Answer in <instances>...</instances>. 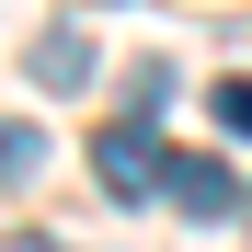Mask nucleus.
I'll return each mask as SVG.
<instances>
[{
	"instance_id": "f257e3e1",
	"label": "nucleus",
	"mask_w": 252,
	"mask_h": 252,
	"mask_svg": "<svg viewBox=\"0 0 252 252\" xmlns=\"http://www.w3.org/2000/svg\"><path fill=\"white\" fill-rule=\"evenodd\" d=\"M92 172H103V195H126V206H138V195H160V149H149V126H138V115L92 138Z\"/></svg>"
},
{
	"instance_id": "f03ea898",
	"label": "nucleus",
	"mask_w": 252,
	"mask_h": 252,
	"mask_svg": "<svg viewBox=\"0 0 252 252\" xmlns=\"http://www.w3.org/2000/svg\"><path fill=\"white\" fill-rule=\"evenodd\" d=\"M160 195H172L184 218H229V206H241V184L218 172V160H195V149H184V160H160Z\"/></svg>"
},
{
	"instance_id": "7ed1b4c3",
	"label": "nucleus",
	"mask_w": 252,
	"mask_h": 252,
	"mask_svg": "<svg viewBox=\"0 0 252 252\" xmlns=\"http://www.w3.org/2000/svg\"><path fill=\"white\" fill-rule=\"evenodd\" d=\"M34 80H46V92H80V80H92V34H80V23H46V34H34Z\"/></svg>"
},
{
	"instance_id": "20e7f679",
	"label": "nucleus",
	"mask_w": 252,
	"mask_h": 252,
	"mask_svg": "<svg viewBox=\"0 0 252 252\" xmlns=\"http://www.w3.org/2000/svg\"><path fill=\"white\" fill-rule=\"evenodd\" d=\"M34 160H46V138H34V126H0V184H23Z\"/></svg>"
},
{
	"instance_id": "39448f33",
	"label": "nucleus",
	"mask_w": 252,
	"mask_h": 252,
	"mask_svg": "<svg viewBox=\"0 0 252 252\" xmlns=\"http://www.w3.org/2000/svg\"><path fill=\"white\" fill-rule=\"evenodd\" d=\"M218 126H229V138H252V69H241V80H218Z\"/></svg>"
},
{
	"instance_id": "423d86ee",
	"label": "nucleus",
	"mask_w": 252,
	"mask_h": 252,
	"mask_svg": "<svg viewBox=\"0 0 252 252\" xmlns=\"http://www.w3.org/2000/svg\"><path fill=\"white\" fill-rule=\"evenodd\" d=\"M0 252H46V241H0Z\"/></svg>"
}]
</instances>
